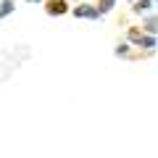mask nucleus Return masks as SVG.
I'll list each match as a JSON object with an SVG mask.
<instances>
[{
  "mask_svg": "<svg viewBox=\"0 0 158 158\" xmlns=\"http://www.w3.org/2000/svg\"><path fill=\"white\" fill-rule=\"evenodd\" d=\"M129 40H132V42H137L140 48H148V50L156 48V37H153V34H142L140 29H135V27L129 29Z\"/></svg>",
  "mask_w": 158,
  "mask_h": 158,
  "instance_id": "nucleus-1",
  "label": "nucleus"
},
{
  "mask_svg": "<svg viewBox=\"0 0 158 158\" xmlns=\"http://www.w3.org/2000/svg\"><path fill=\"white\" fill-rule=\"evenodd\" d=\"M45 11L50 13V16H61V13L69 11V3H66V0H48V3H45Z\"/></svg>",
  "mask_w": 158,
  "mask_h": 158,
  "instance_id": "nucleus-2",
  "label": "nucleus"
},
{
  "mask_svg": "<svg viewBox=\"0 0 158 158\" xmlns=\"http://www.w3.org/2000/svg\"><path fill=\"white\" fill-rule=\"evenodd\" d=\"M74 16H77V19H98L100 13H98L95 6H87V3H85V6H77V8H74Z\"/></svg>",
  "mask_w": 158,
  "mask_h": 158,
  "instance_id": "nucleus-3",
  "label": "nucleus"
},
{
  "mask_svg": "<svg viewBox=\"0 0 158 158\" xmlns=\"http://www.w3.org/2000/svg\"><path fill=\"white\" fill-rule=\"evenodd\" d=\"M113 6H116V0H98V13H108V11H111V8Z\"/></svg>",
  "mask_w": 158,
  "mask_h": 158,
  "instance_id": "nucleus-4",
  "label": "nucleus"
},
{
  "mask_svg": "<svg viewBox=\"0 0 158 158\" xmlns=\"http://www.w3.org/2000/svg\"><path fill=\"white\" fill-rule=\"evenodd\" d=\"M150 8H153V0H137V3H135V13L150 11Z\"/></svg>",
  "mask_w": 158,
  "mask_h": 158,
  "instance_id": "nucleus-5",
  "label": "nucleus"
},
{
  "mask_svg": "<svg viewBox=\"0 0 158 158\" xmlns=\"http://www.w3.org/2000/svg\"><path fill=\"white\" fill-rule=\"evenodd\" d=\"M11 11H13V3H11V0H3V3H0V19L8 16Z\"/></svg>",
  "mask_w": 158,
  "mask_h": 158,
  "instance_id": "nucleus-6",
  "label": "nucleus"
},
{
  "mask_svg": "<svg viewBox=\"0 0 158 158\" xmlns=\"http://www.w3.org/2000/svg\"><path fill=\"white\" fill-rule=\"evenodd\" d=\"M156 29H158V27H156V16H150V19L145 21V32H150V34H153Z\"/></svg>",
  "mask_w": 158,
  "mask_h": 158,
  "instance_id": "nucleus-7",
  "label": "nucleus"
},
{
  "mask_svg": "<svg viewBox=\"0 0 158 158\" xmlns=\"http://www.w3.org/2000/svg\"><path fill=\"white\" fill-rule=\"evenodd\" d=\"M116 56H129V45H118L116 48Z\"/></svg>",
  "mask_w": 158,
  "mask_h": 158,
  "instance_id": "nucleus-8",
  "label": "nucleus"
},
{
  "mask_svg": "<svg viewBox=\"0 0 158 158\" xmlns=\"http://www.w3.org/2000/svg\"><path fill=\"white\" fill-rule=\"evenodd\" d=\"M29 3H40V0H29Z\"/></svg>",
  "mask_w": 158,
  "mask_h": 158,
  "instance_id": "nucleus-9",
  "label": "nucleus"
}]
</instances>
